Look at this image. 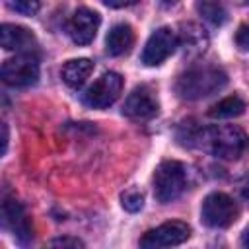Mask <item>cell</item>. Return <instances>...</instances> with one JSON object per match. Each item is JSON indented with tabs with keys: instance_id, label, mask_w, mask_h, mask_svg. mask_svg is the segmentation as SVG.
<instances>
[{
	"instance_id": "cell-1",
	"label": "cell",
	"mask_w": 249,
	"mask_h": 249,
	"mask_svg": "<svg viewBox=\"0 0 249 249\" xmlns=\"http://www.w3.org/2000/svg\"><path fill=\"white\" fill-rule=\"evenodd\" d=\"M193 142L220 160H237L247 148V134L235 124H216L198 130Z\"/></svg>"
},
{
	"instance_id": "cell-2",
	"label": "cell",
	"mask_w": 249,
	"mask_h": 249,
	"mask_svg": "<svg viewBox=\"0 0 249 249\" xmlns=\"http://www.w3.org/2000/svg\"><path fill=\"white\" fill-rule=\"evenodd\" d=\"M228 84V74L218 66H196L183 72L175 82L179 97L195 101L220 91Z\"/></svg>"
},
{
	"instance_id": "cell-3",
	"label": "cell",
	"mask_w": 249,
	"mask_h": 249,
	"mask_svg": "<svg viewBox=\"0 0 249 249\" xmlns=\"http://www.w3.org/2000/svg\"><path fill=\"white\" fill-rule=\"evenodd\" d=\"M187 189V169L177 160L161 161L154 173V195L161 204L173 202Z\"/></svg>"
},
{
	"instance_id": "cell-4",
	"label": "cell",
	"mask_w": 249,
	"mask_h": 249,
	"mask_svg": "<svg viewBox=\"0 0 249 249\" xmlns=\"http://www.w3.org/2000/svg\"><path fill=\"white\" fill-rule=\"evenodd\" d=\"M39 78V58L33 53H18L2 64V80L12 88H29Z\"/></svg>"
},
{
	"instance_id": "cell-5",
	"label": "cell",
	"mask_w": 249,
	"mask_h": 249,
	"mask_svg": "<svg viewBox=\"0 0 249 249\" xmlns=\"http://www.w3.org/2000/svg\"><path fill=\"white\" fill-rule=\"evenodd\" d=\"M200 218L208 228H228L237 220V204L226 193H210L202 200Z\"/></svg>"
},
{
	"instance_id": "cell-6",
	"label": "cell",
	"mask_w": 249,
	"mask_h": 249,
	"mask_svg": "<svg viewBox=\"0 0 249 249\" xmlns=\"http://www.w3.org/2000/svg\"><path fill=\"white\" fill-rule=\"evenodd\" d=\"M123 89V78L117 72L101 74L82 95V101L91 109H105L117 101Z\"/></svg>"
},
{
	"instance_id": "cell-7",
	"label": "cell",
	"mask_w": 249,
	"mask_h": 249,
	"mask_svg": "<svg viewBox=\"0 0 249 249\" xmlns=\"http://www.w3.org/2000/svg\"><path fill=\"white\" fill-rule=\"evenodd\" d=\"M177 47H179V39L175 31L169 27H160L148 37L142 51V62L146 66H160L165 58H169L175 53Z\"/></svg>"
},
{
	"instance_id": "cell-8",
	"label": "cell",
	"mask_w": 249,
	"mask_h": 249,
	"mask_svg": "<svg viewBox=\"0 0 249 249\" xmlns=\"http://www.w3.org/2000/svg\"><path fill=\"white\" fill-rule=\"evenodd\" d=\"M191 235V228L185 222H165L154 230H148L142 239L140 245L146 249H158V247H171V245H181L183 241H187Z\"/></svg>"
},
{
	"instance_id": "cell-9",
	"label": "cell",
	"mask_w": 249,
	"mask_h": 249,
	"mask_svg": "<svg viewBox=\"0 0 249 249\" xmlns=\"http://www.w3.org/2000/svg\"><path fill=\"white\" fill-rule=\"evenodd\" d=\"M99 23H101V18L97 12L89 8H78L68 21V33L76 45H88L93 41L99 29Z\"/></svg>"
},
{
	"instance_id": "cell-10",
	"label": "cell",
	"mask_w": 249,
	"mask_h": 249,
	"mask_svg": "<svg viewBox=\"0 0 249 249\" xmlns=\"http://www.w3.org/2000/svg\"><path fill=\"white\" fill-rule=\"evenodd\" d=\"M123 113L130 119L144 121V119H150L158 113V101L146 86H140L128 93V97L123 105Z\"/></svg>"
},
{
	"instance_id": "cell-11",
	"label": "cell",
	"mask_w": 249,
	"mask_h": 249,
	"mask_svg": "<svg viewBox=\"0 0 249 249\" xmlns=\"http://www.w3.org/2000/svg\"><path fill=\"white\" fill-rule=\"evenodd\" d=\"M2 222L6 228L14 231V235L19 241H27L31 237V226L27 220V214L23 206L16 198H6L2 204Z\"/></svg>"
},
{
	"instance_id": "cell-12",
	"label": "cell",
	"mask_w": 249,
	"mask_h": 249,
	"mask_svg": "<svg viewBox=\"0 0 249 249\" xmlns=\"http://www.w3.org/2000/svg\"><path fill=\"white\" fill-rule=\"evenodd\" d=\"M0 43L6 51L31 53L37 41H35V35L27 27H21V25H16V23H2Z\"/></svg>"
},
{
	"instance_id": "cell-13",
	"label": "cell",
	"mask_w": 249,
	"mask_h": 249,
	"mask_svg": "<svg viewBox=\"0 0 249 249\" xmlns=\"http://www.w3.org/2000/svg\"><path fill=\"white\" fill-rule=\"evenodd\" d=\"M177 39H179V45L183 47L185 54H189V56H198L208 49V35L204 31V27L198 23H183Z\"/></svg>"
},
{
	"instance_id": "cell-14",
	"label": "cell",
	"mask_w": 249,
	"mask_h": 249,
	"mask_svg": "<svg viewBox=\"0 0 249 249\" xmlns=\"http://www.w3.org/2000/svg\"><path fill=\"white\" fill-rule=\"evenodd\" d=\"M132 43H134V33H132V27L128 23L113 25L105 37V49L113 56H121L124 53H128Z\"/></svg>"
},
{
	"instance_id": "cell-15",
	"label": "cell",
	"mask_w": 249,
	"mask_h": 249,
	"mask_svg": "<svg viewBox=\"0 0 249 249\" xmlns=\"http://www.w3.org/2000/svg\"><path fill=\"white\" fill-rule=\"evenodd\" d=\"M91 72H93V62L89 58H72L62 66L60 76L66 86L78 89L80 86H84V82L89 78Z\"/></svg>"
},
{
	"instance_id": "cell-16",
	"label": "cell",
	"mask_w": 249,
	"mask_h": 249,
	"mask_svg": "<svg viewBox=\"0 0 249 249\" xmlns=\"http://www.w3.org/2000/svg\"><path fill=\"white\" fill-rule=\"evenodd\" d=\"M245 111V101L239 95H230L220 99L218 103H214L208 109V117L212 119H230V117H237Z\"/></svg>"
},
{
	"instance_id": "cell-17",
	"label": "cell",
	"mask_w": 249,
	"mask_h": 249,
	"mask_svg": "<svg viewBox=\"0 0 249 249\" xmlns=\"http://www.w3.org/2000/svg\"><path fill=\"white\" fill-rule=\"evenodd\" d=\"M196 12L212 25H222L228 18L222 0H196Z\"/></svg>"
},
{
	"instance_id": "cell-18",
	"label": "cell",
	"mask_w": 249,
	"mask_h": 249,
	"mask_svg": "<svg viewBox=\"0 0 249 249\" xmlns=\"http://www.w3.org/2000/svg\"><path fill=\"white\" fill-rule=\"evenodd\" d=\"M4 4L21 16H35L39 12V0H4Z\"/></svg>"
},
{
	"instance_id": "cell-19",
	"label": "cell",
	"mask_w": 249,
	"mask_h": 249,
	"mask_svg": "<svg viewBox=\"0 0 249 249\" xmlns=\"http://www.w3.org/2000/svg\"><path fill=\"white\" fill-rule=\"evenodd\" d=\"M121 202H123V208L128 210V212H138L142 210L144 206V196L138 193V191H128L121 196Z\"/></svg>"
},
{
	"instance_id": "cell-20",
	"label": "cell",
	"mask_w": 249,
	"mask_h": 249,
	"mask_svg": "<svg viewBox=\"0 0 249 249\" xmlns=\"http://www.w3.org/2000/svg\"><path fill=\"white\" fill-rule=\"evenodd\" d=\"M235 43L241 51H249V25H241L235 33Z\"/></svg>"
},
{
	"instance_id": "cell-21",
	"label": "cell",
	"mask_w": 249,
	"mask_h": 249,
	"mask_svg": "<svg viewBox=\"0 0 249 249\" xmlns=\"http://www.w3.org/2000/svg\"><path fill=\"white\" fill-rule=\"evenodd\" d=\"M49 245H53V247H84V243L76 237H56V239L49 241Z\"/></svg>"
},
{
	"instance_id": "cell-22",
	"label": "cell",
	"mask_w": 249,
	"mask_h": 249,
	"mask_svg": "<svg viewBox=\"0 0 249 249\" xmlns=\"http://www.w3.org/2000/svg\"><path fill=\"white\" fill-rule=\"evenodd\" d=\"M107 6H111V8H124V6H132V4H136L138 0H103Z\"/></svg>"
},
{
	"instance_id": "cell-23",
	"label": "cell",
	"mask_w": 249,
	"mask_h": 249,
	"mask_svg": "<svg viewBox=\"0 0 249 249\" xmlns=\"http://www.w3.org/2000/svg\"><path fill=\"white\" fill-rule=\"evenodd\" d=\"M6 148H8V124L2 123V156L6 154Z\"/></svg>"
},
{
	"instance_id": "cell-24",
	"label": "cell",
	"mask_w": 249,
	"mask_h": 249,
	"mask_svg": "<svg viewBox=\"0 0 249 249\" xmlns=\"http://www.w3.org/2000/svg\"><path fill=\"white\" fill-rule=\"evenodd\" d=\"M241 196H243V198L249 202V179L245 181V185H243V189H241Z\"/></svg>"
},
{
	"instance_id": "cell-25",
	"label": "cell",
	"mask_w": 249,
	"mask_h": 249,
	"mask_svg": "<svg viewBox=\"0 0 249 249\" xmlns=\"http://www.w3.org/2000/svg\"><path fill=\"white\" fill-rule=\"evenodd\" d=\"M241 245H243V247H249V230L243 233V237H241Z\"/></svg>"
},
{
	"instance_id": "cell-26",
	"label": "cell",
	"mask_w": 249,
	"mask_h": 249,
	"mask_svg": "<svg viewBox=\"0 0 249 249\" xmlns=\"http://www.w3.org/2000/svg\"><path fill=\"white\" fill-rule=\"evenodd\" d=\"M163 2H177V0H163Z\"/></svg>"
},
{
	"instance_id": "cell-27",
	"label": "cell",
	"mask_w": 249,
	"mask_h": 249,
	"mask_svg": "<svg viewBox=\"0 0 249 249\" xmlns=\"http://www.w3.org/2000/svg\"><path fill=\"white\" fill-rule=\"evenodd\" d=\"M247 2H249V0H247Z\"/></svg>"
}]
</instances>
